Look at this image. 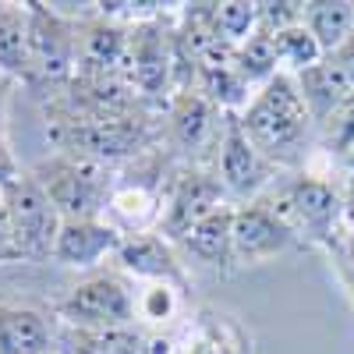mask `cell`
I'll list each match as a JSON object with an SVG mask.
<instances>
[{"instance_id":"cell-1","label":"cell","mask_w":354,"mask_h":354,"mask_svg":"<svg viewBox=\"0 0 354 354\" xmlns=\"http://www.w3.org/2000/svg\"><path fill=\"white\" fill-rule=\"evenodd\" d=\"M46 135L53 153H75L96 163H121L156 153L163 131L142 113H110L71 100L64 88L46 103Z\"/></svg>"},{"instance_id":"cell-2","label":"cell","mask_w":354,"mask_h":354,"mask_svg":"<svg viewBox=\"0 0 354 354\" xmlns=\"http://www.w3.org/2000/svg\"><path fill=\"white\" fill-rule=\"evenodd\" d=\"M238 121L248 142L277 170H301L308 163V153L319 149V128L298 93L294 75L280 71L277 78L259 85Z\"/></svg>"},{"instance_id":"cell-3","label":"cell","mask_w":354,"mask_h":354,"mask_svg":"<svg viewBox=\"0 0 354 354\" xmlns=\"http://www.w3.org/2000/svg\"><path fill=\"white\" fill-rule=\"evenodd\" d=\"M330 177L333 174L301 167L287 181L277 177V185L262 195L270 202V209L294 230V238H305L326 248H333V241L344 234V198Z\"/></svg>"},{"instance_id":"cell-4","label":"cell","mask_w":354,"mask_h":354,"mask_svg":"<svg viewBox=\"0 0 354 354\" xmlns=\"http://www.w3.org/2000/svg\"><path fill=\"white\" fill-rule=\"evenodd\" d=\"M28 170L36 174V181L64 220H103L110 192L117 185L110 163H96L75 153H50Z\"/></svg>"},{"instance_id":"cell-5","label":"cell","mask_w":354,"mask_h":354,"mask_svg":"<svg viewBox=\"0 0 354 354\" xmlns=\"http://www.w3.org/2000/svg\"><path fill=\"white\" fill-rule=\"evenodd\" d=\"M53 319L68 330H128L135 326V283L121 270L85 273L53 301Z\"/></svg>"},{"instance_id":"cell-6","label":"cell","mask_w":354,"mask_h":354,"mask_svg":"<svg viewBox=\"0 0 354 354\" xmlns=\"http://www.w3.org/2000/svg\"><path fill=\"white\" fill-rule=\"evenodd\" d=\"M28 11V61H32V85H68L78 68V21L57 4L25 0Z\"/></svg>"},{"instance_id":"cell-7","label":"cell","mask_w":354,"mask_h":354,"mask_svg":"<svg viewBox=\"0 0 354 354\" xmlns=\"http://www.w3.org/2000/svg\"><path fill=\"white\" fill-rule=\"evenodd\" d=\"M0 195H4V205H8L18 262H50L64 216L57 213V205L36 181V174L21 170V177H15L8 188H0Z\"/></svg>"},{"instance_id":"cell-8","label":"cell","mask_w":354,"mask_h":354,"mask_svg":"<svg viewBox=\"0 0 354 354\" xmlns=\"http://www.w3.org/2000/svg\"><path fill=\"white\" fill-rule=\"evenodd\" d=\"M128 85L145 106H156L177 85V36L167 15L128 28Z\"/></svg>"},{"instance_id":"cell-9","label":"cell","mask_w":354,"mask_h":354,"mask_svg":"<svg viewBox=\"0 0 354 354\" xmlns=\"http://www.w3.org/2000/svg\"><path fill=\"white\" fill-rule=\"evenodd\" d=\"M227 192L220 185V177L209 167H177L170 170V181L163 192V220H160V234L170 245H181L188 234L209 216L220 205H227Z\"/></svg>"},{"instance_id":"cell-10","label":"cell","mask_w":354,"mask_h":354,"mask_svg":"<svg viewBox=\"0 0 354 354\" xmlns=\"http://www.w3.org/2000/svg\"><path fill=\"white\" fill-rule=\"evenodd\" d=\"M209 170L220 177V185H223V192L234 205L262 198L280 177V170L248 142L238 113H227L223 135H220V145H216V156H213Z\"/></svg>"},{"instance_id":"cell-11","label":"cell","mask_w":354,"mask_h":354,"mask_svg":"<svg viewBox=\"0 0 354 354\" xmlns=\"http://www.w3.org/2000/svg\"><path fill=\"white\" fill-rule=\"evenodd\" d=\"M223 121H227V113L220 106H213L202 93L188 88V93H174V100L167 106L163 135L170 138L177 153L188 156L192 167H213L216 145L223 135Z\"/></svg>"},{"instance_id":"cell-12","label":"cell","mask_w":354,"mask_h":354,"mask_svg":"<svg viewBox=\"0 0 354 354\" xmlns=\"http://www.w3.org/2000/svg\"><path fill=\"white\" fill-rule=\"evenodd\" d=\"M294 241V230L270 209L266 198L234 205V266H266Z\"/></svg>"},{"instance_id":"cell-13","label":"cell","mask_w":354,"mask_h":354,"mask_svg":"<svg viewBox=\"0 0 354 354\" xmlns=\"http://www.w3.org/2000/svg\"><path fill=\"white\" fill-rule=\"evenodd\" d=\"M167 181H117L113 192H110V202L103 209V223L110 230H117L121 238H142V234H156L160 230V220H163V192H167Z\"/></svg>"},{"instance_id":"cell-14","label":"cell","mask_w":354,"mask_h":354,"mask_svg":"<svg viewBox=\"0 0 354 354\" xmlns=\"http://www.w3.org/2000/svg\"><path fill=\"white\" fill-rule=\"evenodd\" d=\"M82 78H121L128 82V28L103 18L100 11L78 21V68Z\"/></svg>"},{"instance_id":"cell-15","label":"cell","mask_w":354,"mask_h":354,"mask_svg":"<svg viewBox=\"0 0 354 354\" xmlns=\"http://www.w3.org/2000/svg\"><path fill=\"white\" fill-rule=\"evenodd\" d=\"M113 270H121L131 283H174L188 290V273L177 255V245H170L160 230L121 241L113 255Z\"/></svg>"},{"instance_id":"cell-16","label":"cell","mask_w":354,"mask_h":354,"mask_svg":"<svg viewBox=\"0 0 354 354\" xmlns=\"http://www.w3.org/2000/svg\"><path fill=\"white\" fill-rule=\"evenodd\" d=\"M61 326L46 308L0 301V354H57Z\"/></svg>"},{"instance_id":"cell-17","label":"cell","mask_w":354,"mask_h":354,"mask_svg":"<svg viewBox=\"0 0 354 354\" xmlns=\"http://www.w3.org/2000/svg\"><path fill=\"white\" fill-rule=\"evenodd\" d=\"M121 234L110 230L103 220H64L61 234L53 245V259L64 270H82V273H96L100 262H113L117 248H121Z\"/></svg>"},{"instance_id":"cell-18","label":"cell","mask_w":354,"mask_h":354,"mask_svg":"<svg viewBox=\"0 0 354 354\" xmlns=\"http://www.w3.org/2000/svg\"><path fill=\"white\" fill-rule=\"evenodd\" d=\"M177 354H252V337L234 315L220 308H198Z\"/></svg>"},{"instance_id":"cell-19","label":"cell","mask_w":354,"mask_h":354,"mask_svg":"<svg viewBox=\"0 0 354 354\" xmlns=\"http://www.w3.org/2000/svg\"><path fill=\"white\" fill-rule=\"evenodd\" d=\"M177 248L209 270H234V202L209 213Z\"/></svg>"},{"instance_id":"cell-20","label":"cell","mask_w":354,"mask_h":354,"mask_svg":"<svg viewBox=\"0 0 354 354\" xmlns=\"http://www.w3.org/2000/svg\"><path fill=\"white\" fill-rule=\"evenodd\" d=\"M294 82H298V93H301V100H305V106L312 113L315 128L326 124L330 117L354 96V88L347 85V78L340 75V68L330 61V57H326V61H319L315 68L301 71Z\"/></svg>"},{"instance_id":"cell-21","label":"cell","mask_w":354,"mask_h":354,"mask_svg":"<svg viewBox=\"0 0 354 354\" xmlns=\"http://www.w3.org/2000/svg\"><path fill=\"white\" fill-rule=\"evenodd\" d=\"M0 75L11 82L32 85V61H28V11L25 4L0 0Z\"/></svg>"},{"instance_id":"cell-22","label":"cell","mask_w":354,"mask_h":354,"mask_svg":"<svg viewBox=\"0 0 354 354\" xmlns=\"http://www.w3.org/2000/svg\"><path fill=\"white\" fill-rule=\"evenodd\" d=\"M61 354H149V337L128 330H68L61 326Z\"/></svg>"},{"instance_id":"cell-23","label":"cell","mask_w":354,"mask_h":354,"mask_svg":"<svg viewBox=\"0 0 354 354\" xmlns=\"http://www.w3.org/2000/svg\"><path fill=\"white\" fill-rule=\"evenodd\" d=\"M301 21L308 25V32L319 39L322 53L330 57L354 32V4L351 0H305Z\"/></svg>"},{"instance_id":"cell-24","label":"cell","mask_w":354,"mask_h":354,"mask_svg":"<svg viewBox=\"0 0 354 354\" xmlns=\"http://www.w3.org/2000/svg\"><path fill=\"white\" fill-rule=\"evenodd\" d=\"M185 312V290L174 283H138L135 287V322L153 330L170 326Z\"/></svg>"},{"instance_id":"cell-25","label":"cell","mask_w":354,"mask_h":354,"mask_svg":"<svg viewBox=\"0 0 354 354\" xmlns=\"http://www.w3.org/2000/svg\"><path fill=\"white\" fill-rule=\"evenodd\" d=\"M234 71H238V78L252 88V93L259 85H266L270 78H277L280 75V61H277L273 36L255 32L241 46H234Z\"/></svg>"},{"instance_id":"cell-26","label":"cell","mask_w":354,"mask_h":354,"mask_svg":"<svg viewBox=\"0 0 354 354\" xmlns=\"http://www.w3.org/2000/svg\"><path fill=\"white\" fill-rule=\"evenodd\" d=\"M273 46H277V61H280V71L283 75H294L298 78L301 71L315 68L319 61H326V53H322L319 39L308 32V25H294L287 32L273 36Z\"/></svg>"},{"instance_id":"cell-27","label":"cell","mask_w":354,"mask_h":354,"mask_svg":"<svg viewBox=\"0 0 354 354\" xmlns=\"http://www.w3.org/2000/svg\"><path fill=\"white\" fill-rule=\"evenodd\" d=\"M213 25L223 43L241 46L245 39L259 32V4L255 0H223V4H213Z\"/></svg>"},{"instance_id":"cell-28","label":"cell","mask_w":354,"mask_h":354,"mask_svg":"<svg viewBox=\"0 0 354 354\" xmlns=\"http://www.w3.org/2000/svg\"><path fill=\"white\" fill-rule=\"evenodd\" d=\"M319 149L326 156H333V160L354 163V96L330 117L326 124H319Z\"/></svg>"},{"instance_id":"cell-29","label":"cell","mask_w":354,"mask_h":354,"mask_svg":"<svg viewBox=\"0 0 354 354\" xmlns=\"http://www.w3.org/2000/svg\"><path fill=\"white\" fill-rule=\"evenodd\" d=\"M301 15H305V0H266V4H259V32L280 36L287 28L301 25Z\"/></svg>"},{"instance_id":"cell-30","label":"cell","mask_w":354,"mask_h":354,"mask_svg":"<svg viewBox=\"0 0 354 354\" xmlns=\"http://www.w3.org/2000/svg\"><path fill=\"white\" fill-rule=\"evenodd\" d=\"M8 262H18V252H15V238H11L8 205H4V195H0V266H8Z\"/></svg>"},{"instance_id":"cell-31","label":"cell","mask_w":354,"mask_h":354,"mask_svg":"<svg viewBox=\"0 0 354 354\" xmlns=\"http://www.w3.org/2000/svg\"><path fill=\"white\" fill-rule=\"evenodd\" d=\"M21 163H18V156L11 153V142H4L0 138V188H8L15 177H21Z\"/></svg>"},{"instance_id":"cell-32","label":"cell","mask_w":354,"mask_h":354,"mask_svg":"<svg viewBox=\"0 0 354 354\" xmlns=\"http://www.w3.org/2000/svg\"><path fill=\"white\" fill-rule=\"evenodd\" d=\"M330 61L340 68V75L347 78V85L354 88V32L347 36V43L337 50V53H330Z\"/></svg>"},{"instance_id":"cell-33","label":"cell","mask_w":354,"mask_h":354,"mask_svg":"<svg viewBox=\"0 0 354 354\" xmlns=\"http://www.w3.org/2000/svg\"><path fill=\"white\" fill-rule=\"evenodd\" d=\"M11 78L0 75V138L8 142V100H11Z\"/></svg>"},{"instance_id":"cell-34","label":"cell","mask_w":354,"mask_h":354,"mask_svg":"<svg viewBox=\"0 0 354 354\" xmlns=\"http://www.w3.org/2000/svg\"><path fill=\"white\" fill-rule=\"evenodd\" d=\"M347 262L354 266V234H351V245H347Z\"/></svg>"},{"instance_id":"cell-35","label":"cell","mask_w":354,"mask_h":354,"mask_svg":"<svg viewBox=\"0 0 354 354\" xmlns=\"http://www.w3.org/2000/svg\"><path fill=\"white\" fill-rule=\"evenodd\" d=\"M347 167H351V174H354V163H347Z\"/></svg>"}]
</instances>
